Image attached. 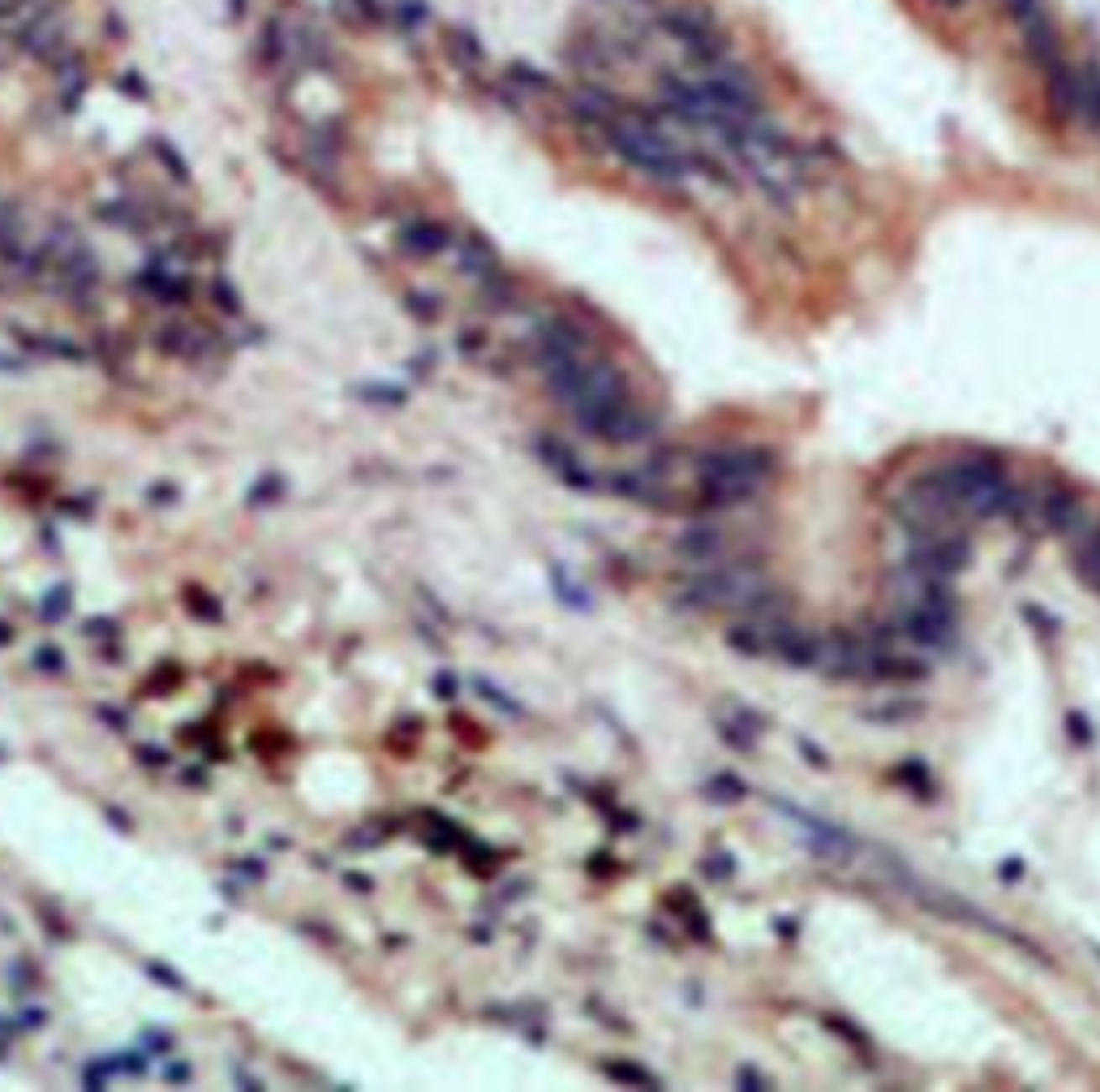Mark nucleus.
<instances>
[{
  "instance_id": "f257e3e1",
  "label": "nucleus",
  "mask_w": 1100,
  "mask_h": 1092,
  "mask_svg": "<svg viewBox=\"0 0 1100 1092\" xmlns=\"http://www.w3.org/2000/svg\"><path fill=\"white\" fill-rule=\"evenodd\" d=\"M933 473L959 517H1010L1019 503V486L998 456H959Z\"/></svg>"
},
{
  "instance_id": "f03ea898",
  "label": "nucleus",
  "mask_w": 1100,
  "mask_h": 1092,
  "mask_svg": "<svg viewBox=\"0 0 1100 1092\" xmlns=\"http://www.w3.org/2000/svg\"><path fill=\"white\" fill-rule=\"evenodd\" d=\"M696 478H701V495L710 507H736L774 478V452H765V448L705 452L696 460Z\"/></svg>"
},
{
  "instance_id": "7ed1b4c3",
  "label": "nucleus",
  "mask_w": 1100,
  "mask_h": 1092,
  "mask_svg": "<svg viewBox=\"0 0 1100 1092\" xmlns=\"http://www.w3.org/2000/svg\"><path fill=\"white\" fill-rule=\"evenodd\" d=\"M684 606L696 611H774V590L752 564H722L684 585Z\"/></svg>"
},
{
  "instance_id": "20e7f679",
  "label": "nucleus",
  "mask_w": 1100,
  "mask_h": 1092,
  "mask_svg": "<svg viewBox=\"0 0 1100 1092\" xmlns=\"http://www.w3.org/2000/svg\"><path fill=\"white\" fill-rule=\"evenodd\" d=\"M726 142H731V151L744 160V168L761 181L765 194H774V198H783V202L795 198L799 181H804L799 160H795V151L783 147V142L769 134L761 121H752V125H744V129H736V134H726Z\"/></svg>"
},
{
  "instance_id": "39448f33",
  "label": "nucleus",
  "mask_w": 1100,
  "mask_h": 1092,
  "mask_svg": "<svg viewBox=\"0 0 1100 1092\" xmlns=\"http://www.w3.org/2000/svg\"><path fill=\"white\" fill-rule=\"evenodd\" d=\"M972 564V546L967 538H959L955 529H937V533H915L907 546V568L950 580L955 572H963Z\"/></svg>"
},
{
  "instance_id": "423d86ee",
  "label": "nucleus",
  "mask_w": 1100,
  "mask_h": 1092,
  "mask_svg": "<svg viewBox=\"0 0 1100 1092\" xmlns=\"http://www.w3.org/2000/svg\"><path fill=\"white\" fill-rule=\"evenodd\" d=\"M1019 503H1028L1032 517H1036L1049 533H1057V538L1079 533V529L1087 525V503H1083V495L1071 491V486H1049V491H1036L1032 499H1028V491H1019Z\"/></svg>"
},
{
  "instance_id": "0eeeda50",
  "label": "nucleus",
  "mask_w": 1100,
  "mask_h": 1092,
  "mask_svg": "<svg viewBox=\"0 0 1100 1092\" xmlns=\"http://www.w3.org/2000/svg\"><path fill=\"white\" fill-rule=\"evenodd\" d=\"M799 830H804V843L813 848V856H821L825 864H847V860H856V839L847 830H838V826H830V822H821V817H813V813H799V809H787V805H778Z\"/></svg>"
},
{
  "instance_id": "6e6552de",
  "label": "nucleus",
  "mask_w": 1100,
  "mask_h": 1092,
  "mask_svg": "<svg viewBox=\"0 0 1100 1092\" xmlns=\"http://www.w3.org/2000/svg\"><path fill=\"white\" fill-rule=\"evenodd\" d=\"M675 551L692 564H718V559H726V533L718 525H692V529L679 533Z\"/></svg>"
},
{
  "instance_id": "1a4fd4ad",
  "label": "nucleus",
  "mask_w": 1100,
  "mask_h": 1092,
  "mask_svg": "<svg viewBox=\"0 0 1100 1092\" xmlns=\"http://www.w3.org/2000/svg\"><path fill=\"white\" fill-rule=\"evenodd\" d=\"M1075 572H1079V580H1083L1092 594H1100V529H1092V533L1079 542V551H1075Z\"/></svg>"
},
{
  "instance_id": "9d476101",
  "label": "nucleus",
  "mask_w": 1100,
  "mask_h": 1092,
  "mask_svg": "<svg viewBox=\"0 0 1100 1092\" xmlns=\"http://www.w3.org/2000/svg\"><path fill=\"white\" fill-rule=\"evenodd\" d=\"M443 241H448V233L438 228V224H413V228L405 233V245H409L413 254H438V249H443Z\"/></svg>"
},
{
  "instance_id": "9b49d317",
  "label": "nucleus",
  "mask_w": 1100,
  "mask_h": 1092,
  "mask_svg": "<svg viewBox=\"0 0 1100 1092\" xmlns=\"http://www.w3.org/2000/svg\"><path fill=\"white\" fill-rule=\"evenodd\" d=\"M894 779L907 783V787H915L920 795H933V779H929V770L920 766V761H903V766L894 770Z\"/></svg>"
},
{
  "instance_id": "f8f14e48",
  "label": "nucleus",
  "mask_w": 1100,
  "mask_h": 1092,
  "mask_svg": "<svg viewBox=\"0 0 1100 1092\" xmlns=\"http://www.w3.org/2000/svg\"><path fill=\"white\" fill-rule=\"evenodd\" d=\"M606 1071H610V1079H619V1084H641V1088H657V1079L645 1071V1067H632V1063H606Z\"/></svg>"
},
{
  "instance_id": "ddd939ff",
  "label": "nucleus",
  "mask_w": 1100,
  "mask_h": 1092,
  "mask_svg": "<svg viewBox=\"0 0 1100 1092\" xmlns=\"http://www.w3.org/2000/svg\"><path fill=\"white\" fill-rule=\"evenodd\" d=\"M821 1024H825V1028H834L838 1037H847V1045H851L856 1053H864V1058H872V1049H868V1037H864V1032H856V1028L847 1024V1019H838V1015H830V1019H821Z\"/></svg>"
},
{
  "instance_id": "4468645a",
  "label": "nucleus",
  "mask_w": 1100,
  "mask_h": 1092,
  "mask_svg": "<svg viewBox=\"0 0 1100 1092\" xmlns=\"http://www.w3.org/2000/svg\"><path fill=\"white\" fill-rule=\"evenodd\" d=\"M736 1088H774V1079H765L761 1071H752V1067H740V1075H736Z\"/></svg>"
},
{
  "instance_id": "2eb2a0df",
  "label": "nucleus",
  "mask_w": 1100,
  "mask_h": 1092,
  "mask_svg": "<svg viewBox=\"0 0 1100 1092\" xmlns=\"http://www.w3.org/2000/svg\"><path fill=\"white\" fill-rule=\"evenodd\" d=\"M65 606H69V594H65V590H56V598H48V602H44V615H65Z\"/></svg>"
},
{
  "instance_id": "dca6fc26",
  "label": "nucleus",
  "mask_w": 1100,
  "mask_h": 1092,
  "mask_svg": "<svg viewBox=\"0 0 1100 1092\" xmlns=\"http://www.w3.org/2000/svg\"><path fill=\"white\" fill-rule=\"evenodd\" d=\"M151 976H160V980H164V985H172V990H181V980H176V976H172V972H168L164 963H151Z\"/></svg>"
},
{
  "instance_id": "f3484780",
  "label": "nucleus",
  "mask_w": 1100,
  "mask_h": 1092,
  "mask_svg": "<svg viewBox=\"0 0 1100 1092\" xmlns=\"http://www.w3.org/2000/svg\"><path fill=\"white\" fill-rule=\"evenodd\" d=\"M39 667H52V671H60V654H56V649H44V654H39Z\"/></svg>"
},
{
  "instance_id": "a211bd4d",
  "label": "nucleus",
  "mask_w": 1100,
  "mask_h": 1092,
  "mask_svg": "<svg viewBox=\"0 0 1100 1092\" xmlns=\"http://www.w3.org/2000/svg\"><path fill=\"white\" fill-rule=\"evenodd\" d=\"M1014 5H1019V9H1032V5H1036V0H1014Z\"/></svg>"
},
{
  "instance_id": "6ab92c4d",
  "label": "nucleus",
  "mask_w": 1100,
  "mask_h": 1092,
  "mask_svg": "<svg viewBox=\"0 0 1100 1092\" xmlns=\"http://www.w3.org/2000/svg\"><path fill=\"white\" fill-rule=\"evenodd\" d=\"M941 5H959V0H941Z\"/></svg>"
}]
</instances>
